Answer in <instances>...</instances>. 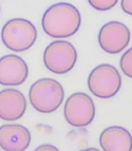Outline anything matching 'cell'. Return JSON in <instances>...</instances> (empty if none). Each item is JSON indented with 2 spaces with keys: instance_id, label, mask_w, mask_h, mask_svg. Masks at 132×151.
Masks as SVG:
<instances>
[{
  "instance_id": "obj_7",
  "label": "cell",
  "mask_w": 132,
  "mask_h": 151,
  "mask_svg": "<svg viewBox=\"0 0 132 151\" xmlns=\"http://www.w3.org/2000/svg\"><path fill=\"white\" fill-rule=\"evenodd\" d=\"M131 33L121 21H109L103 25L98 33V43L108 54H118L129 45Z\"/></svg>"
},
{
  "instance_id": "obj_3",
  "label": "cell",
  "mask_w": 132,
  "mask_h": 151,
  "mask_svg": "<svg viewBox=\"0 0 132 151\" xmlns=\"http://www.w3.org/2000/svg\"><path fill=\"white\" fill-rule=\"evenodd\" d=\"M37 39L35 25L28 19L13 18L6 21L1 30L2 43L11 51L24 52L34 45Z\"/></svg>"
},
{
  "instance_id": "obj_15",
  "label": "cell",
  "mask_w": 132,
  "mask_h": 151,
  "mask_svg": "<svg viewBox=\"0 0 132 151\" xmlns=\"http://www.w3.org/2000/svg\"><path fill=\"white\" fill-rule=\"evenodd\" d=\"M44 150H51V151H57L58 149L52 145H41L38 148H36L35 151H44Z\"/></svg>"
},
{
  "instance_id": "obj_6",
  "label": "cell",
  "mask_w": 132,
  "mask_h": 151,
  "mask_svg": "<svg viewBox=\"0 0 132 151\" xmlns=\"http://www.w3.org/2000/svg\"><path fill=\"white\" fill-rule=\"evenodd\" d=\"M95 105L88 94L76 92L68 97L64 108L67 123L76 128L89 126L95 117Z\"/></svg>"
},
{
  "instance_id": "obj_4",
  "label": "cell",
  "mask_w": 132,
  "mask_h": 151,
  "mask_svg": "<svg viewBox=\"0 0 132 151\" xmlns=\"http://www.w3.org/2000/svg\"><path fill=\"white\" fill-rule=\"evenodd\" d=\"M88 88L98 98H111L122 88V77L114 65L103 63L93 69L88 77Z\"/></svg>"
},
{
  "instance_id": "obj_16",
  "label": "cell",
  "mask_w": 132,
  "mask_h": 151,
  "mask_svg": "<svg viewBox=\"0 0 132 151\" xmlns=\"http://www.w3.org/2000/svg\"><path fill=\"white\" fill-rule=\"evenodd\" d=\"M0 11H1V9H0Z\"/></svg>"
},
{
  "instance_id": "obj_14",
  "label": "cell",
  "mask_w": 132,
  "mask_h": 151,
  "mask_svg": "<svg viewBox=\"0 0 132 151\" xmlns=\"http://www.w3.org/2000/svg\"><path fill=\"white\" fill-rule=\"evenodd\" d=\"M121 6L124 13L127 15L132 16V0H122L121 1Z\"/></svg>"
},
{
  "instance_id": "obj_2",
  "label": "cell",
  "mask_w": 132,
  "mask_h": 151,
  "mask_svg": "<svg viewBox=\"0 0 132 151\" xmlns=\"http://www.w3.org/2000/svg\"><path fill=\"white\" fill-rule=\"evenodd\" d=\"M64 98V88L53 78H40L31 86L29 91V101L39 113H53L60 107Z\"/></svg>"
},
{
  "instance_id": "obj_8",
  "label": "cell",
  "mask_w": 132,
  "mask_h": 151,
  "mask_svg": "<svg viewBox=\"0 0 132 151\" xmlns=\"http://www.w3.org/2000/svg\"><path fill=\"white\" fill-rule=\"evenodd\" d=\"M28 63L20 56L9 54L0 58V85L17 87L28 79Z\"/></svg>"
},
{
  "instance_id": "obj_12",
  "label": "cell",
  "mask_w": 132,
  "mask_h": 151,
  "mask_svg": "<svg viewBox=\"0 0 132 151\" xmlns=\"http://www.w3.org/2000/svg\"><path fill=\"white\" fill-rule=\"evenodd\" d=\"M119 65L123 73L128 77L132 78V48L128 49L122 55Z\"/></svg>"
},
{
  "instance_id": "obj_13",
  "label": "cell",
  "mask_w": 132,
  "mask_h": 151,
  "mask_svg": "<svg viewBox=\"0 0 132 151\" xmlns=\"http://www.w3.org/2000/svg\"><path fill=\"white\" fill-rule=\"evenodd\" d=\"M118 0H88L92 8L99 12H107L116 5Z\"/></svg>"
},
{
  "instance_id": "obj_11",
  "label": "cell",
  "mask_w": 132,
  "mask_h": 151,
  "mask_svg": "<svg viewBox=\"0 0 132 151\" xmlns=\"http://www.w3.org/2000/svg\"><path fill=\"white\" fill-rule=\"evenodd\" d=\"M99 145L104 151H131L132 135L124 127H108L99 135Z\"/></svg>"
},
{
  "instance_id": "obj_10",
  "label": "cell",
  "mask_w": 132,
  "mask_h": 151,
  "mask_svg": "<svg viewBox=\"0 0 132 151\" xmlns=\"http://www.w3.org/2000/svg\"><path fill=\"white\" fill-rule=\"evenodd\" d=\"M31 132L18 124L0 126V147L5 151H23L31 144Z\"/></svg>"
},
{
  "instance_id": "obj_5",
  "label": "cell",
  "mask_w": 132,
  "mask_h": 151,
  "mask_svg": "<svg viewBox=\"0 0 132 151\" xmlns=\"http://www.w3.org/2000/svg\"><path fill=\"white\" fill-rule=\"evenodd\" d=\"M77 61L76 49L67 40H56L47 45L43 52V63L50 72L66 74L74 68Z\"/></svg>"
},
{
  "instance_id": "obj_9",
  "label": "cell",
  "mask_w": 132,
  "mask_h": 151,
  "mask_svg": "<svg viewBox=\"0 0 132 151\" xmlns=\"http://www.w3.org/2000/svg\"><path fill=\"white\" fill-rule=\"evenodd\" d=\"M27 110V99L17 89L8 88L0 91V119L15 122L21 119Z\"/></svg>"
},
{
  "instance_id": "obj_1",
  "label": "cell",
  "mask_w": 132,
  "mask_h": 151,
  "mask_svg": "<svg viewBox=\"0 0 132 151\" xmlns=\"http://www.w3.org/2000/svg\"><path fill=\"white\" fill-rule=\"evenodd\" d=\"M81 16L76 6L68 2L51 5L43 13L41 25L47 35L53 38H68L78 32Z\"/></svg>"
}]
</instances>
